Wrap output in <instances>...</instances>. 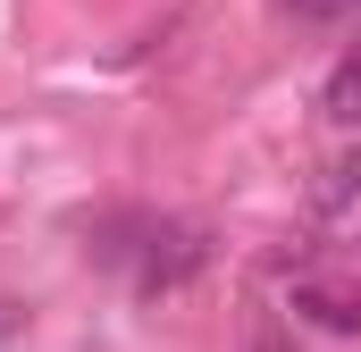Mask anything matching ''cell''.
Here are the masks:
<instances>
[{
  "label": "cell",
  "mask_w": 361,
  "mask_h": 352,
  "mask_svg": "<svg viewBox=\"0 0 361 352\" xmlns=\"http://www.w3.org/2000/svg\"><path fill=\"white\" fill-rule=\"evenodd\" d=\"M101 260H135V294H177L193 268L210 260V244L193 227H169V218H143V244H109Z\"/></svg>",
  "instance_id": "cell-1"
},
{
  "label": "cell",
  "mask_w": 361,
  "mask_h": 352,
  "mask_svg": "<svg viewBox=\"0 0 361 352\" xmlns=\"http://www.w3.org/2000/svg\"><path fill=\"white\" fill-rule=\"evenodd\" d=\"M294 310L302 319H319V327H336V336H361V285L353 277H294Z\"/></svg>",
  "instance_id": "cell-2"
},
{
  "label": "cell",
  "mask_w": 361,
  "mask_h": 352,
  "mask_svg": "<svg viewBox=\"0 0 361 352\" xmlns=\"http://www.w3.org/2000/svg\"><path fill=\"white\" fill-rule=\"evenodd\" d=\"M319 109H328V126L361 134V51H345V59L328 68V84H319Z\"/></svg>",
  "instance_id": "cell-3"
},
{
  "label": "cell",
  "mask_w": 361,
  "mask_h": 352,
  "mask_svg": "<svg viewBox=\"0 0 361 352\" xmlns=\"http://www.w3.org/2000/svg\"><path fill=\"white\" fill-rule=\"evenodd\" d=\"M302 25H361V0H286Z\"/></svg>",
  "instance_id": "cell-4"
},
{
  "label": "cell",
  "mask_w": 361,
  "mask_h": 352,
  "mask_svg": "<svg viewBox=\"0 0 361 352\" xmlns=\"http://www.w3.org/2000/svg\"><path fill=\"white\" fill-rule=\"evenodd\" d=\"M252 352H286V336H277V319H261V336H252Z\"/></svg>",
  "instance_id": "cell-5"
}]
</instances>
